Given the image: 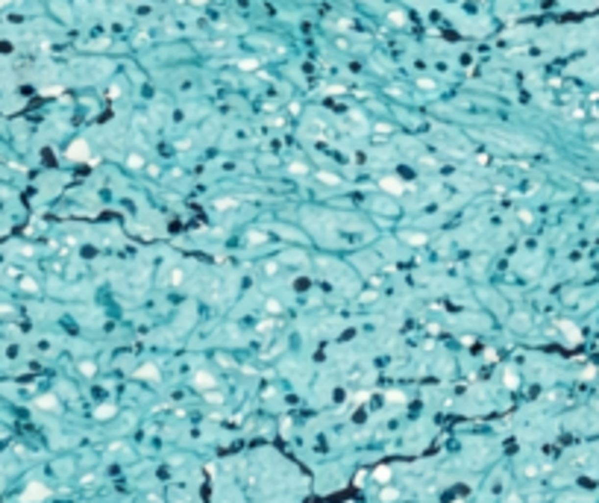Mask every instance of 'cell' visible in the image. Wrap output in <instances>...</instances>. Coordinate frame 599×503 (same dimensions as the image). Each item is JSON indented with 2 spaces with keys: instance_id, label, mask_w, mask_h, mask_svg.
<instances>
[{
  "instance_id": "1",
  "label": "cell",
  "mask_w": 599,
  "mask_h": 503,
  "mask_svg": "<svg viewBox=\"0 0 599 503\" xmlns=\"http://www.w3.org/2000/svg\"><path fill=\"white\" fill-rule=\"evenodd\" d=\"M41 498H47V489L44 486H29L26 492H24V501L29 503V501H41Z\"/></svg>"
}]
</instances>
